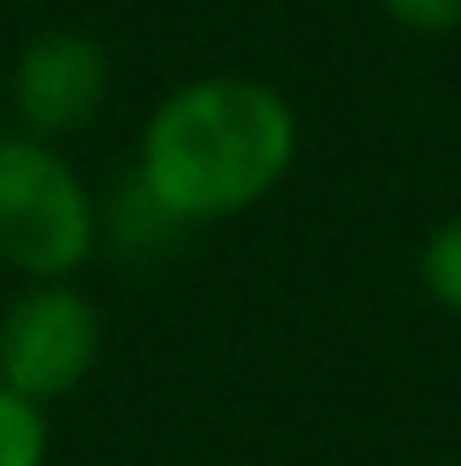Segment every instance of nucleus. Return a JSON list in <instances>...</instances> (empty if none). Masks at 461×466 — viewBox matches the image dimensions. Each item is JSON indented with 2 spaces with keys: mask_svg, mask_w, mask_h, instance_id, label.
Returning a JSON list of instances; mask_svg holds the SVG:
<instances>
[{
  "mask_svg": "<svg viewBox=\"0 0 461 466\" xmlns=\"http://www.w3.org/2000/svg\"><path fill=\"white\" fill-rule=\"evenodd\" d=\"M302 118L284 89L249 71H208L149 106L137 137V183L178 230L254 213L296 171Z\"/></svg>",
  "mask_w": 461,
  "mask_h": 466,
  "instance_id": "nucleus-1",
  "label": "nucleus"
},
{
  "mask_svg": "<svg viewBox=\"0 0 461 466\" xmlns=\"http://www.w3.org/2000/svg\"><path fill=\"white\" fill-rule=\"evenodd\" d=\"M101 230V201L59 142L0 137V266L18 284H77Z\"/></svg>",
  "mask_w": 461,
  "mask_h": 466,
  "instance_id": "nucleus-2",
  "label": "nucleus"
},
{
  "mask_svg": "<svg viewBox=\"0 0 461 466\" xmlns=\"http://www.w3.org/2000/svg\"><path fill=\"white\" fill-rule=\"evenodd\" d=\"M101 366V308L77 284H24L0 313V384L36 408L77 396Z\"/></svg>",
  "mask_w": 461,
  "mask_h": 466,
  "instance_id": "nucleus-3",
  "label": "nucleus"
},
{
  "mask_svg": "<svg viewBox=\"0 0 461 466\" xmlns=\"http://www.w3.org/2000/svg\"><path fill=\"white\" fill-rule=\"evenodd\" d=\"M0 95L12 106V130L66 148L101 118L113 95V59L89 30H42L12 54Z\"/></svg>",
  "mask_w": 461,
  "mask_h": 466,
  "instance_id": "nucleus-4",
  "label": "nucleus"
},
{
  "mask_svg": "<svg viewBox=\"0 0 461 466\" xmlns=\"http://www.w3.org/2000/svg\"><path fill=\"white\" fill-rule=\"evenodd\" d=\"M47 449H54L47 408L0 384V466H47Z\"/></svg>",
  "mask_w": 461,
  "mask_h": 466,
  "instance_id": "nucleus-5",
  "label": "nucleus"
},
{
  "mask_svg": "<svg viewBox=\"0 0 461 466\" xmlns=\"http://www.w3.org/2000/svg\"><path fill=\"white\" fill-rule=\"evenodd\" d=\"M420 289L438 301L444 313L461 319V213H450L420 248Z\"/></svg>",
  "mask_w": 461,
  "mask_h": 466,
  "instance_id": "nucleus-6",
  "label": "nucleus"
},
{
  "mask_svg": "<svg viewBox=\"0 0 461 466\" xmlns=\"http://www.w3.org/2000/svg\"><path fill=\"white\" fill-rule=\"evenodd\" d=\"M379 12L408 35H450L461 30V0H379Z\"/></svg>",
  "mask_w": 461,
  "mask_h": 466,
  "instance_id": "nucleus-7",
  "label": "nucleus"
},
{
  "mask_svg": "<svg viewBox=\"0 0 461 466\" xmlns=\"http://www.w3.org/2000/svg\"><path fill=\"white\" fill-rule=\"evenodd\" d=\"M0 83H6V59H0Z\"/></svg>",
  "mask_w": 461,
  "mask_h": 466,
  "instance_id": "nucleus-8",
  "label": "nucleus"
},
{
  "mask_svg": "<svg viewBox=\"0 0 461 466\" xmlns=\"http://www.w3.org/2000/svg\"><path fill=\"white\" fill-rule=\"evenodd\" d=\"M456 466H461V461H456Z\"/></svg>",
  "mask_w": 461,
  "mask_h": 466,
  "instance_id": "nucleus-9",
  "label": "nucleus"
}]
</instances>
